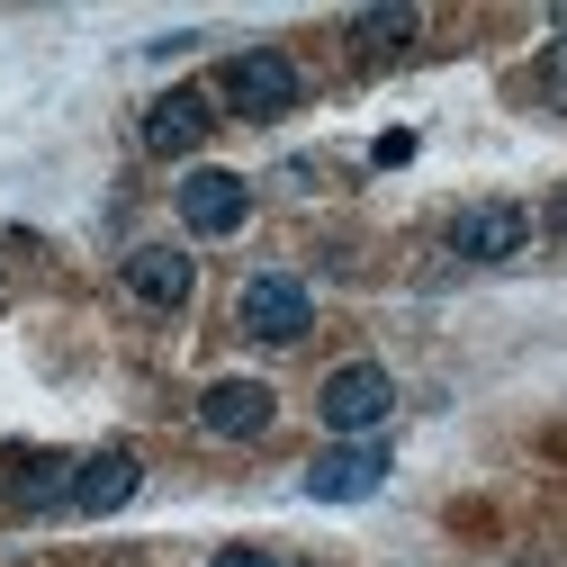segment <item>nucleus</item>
<instances>
[{"label": "nucleus", "mask_w": 567, "mask_h": 567, "mask_svg": "<svg viewBox=\"0 0 567 567\" xmlns=\"http://www.w3.org/2000/svg\"><path fill=\"white\" fill-rule=\"evenodd\" d=\"M235 324L244 342H270V351H289L316 333V298H307V279L298 270H252L244 279V298H235Z\"/></svg>", "instance_id": "1"}, {"label": "nucleus", "mask_w": 567, "mask_h": 567, "mask_svg": "<svg viewBox=\"0 0 567 567\" xmlns=\"http://www.w3.org/2000/svg\"><path fill=\"white\" fill-rule=\"evenodd\" d=\"M316 414H324L333 442H379V423L396 414V379H388L379 361H351V370H333V379L316 388Z\"/></svg>", "instance_id": "2"}, {"label": "nucleus", "mask_w": 567, "mask_h": 567, "mask_svg": "<svg viewBox=\"0 0 567 567\" xmlns=\"http://www.w3.org/2000/svg\"><path fill=\"white\" fill-rule=\"evenodd\" d=\"M298 100H307V73H298V54H279V45L226 54V109H244V117H289Z\"/></svg>", "instance_id": "3"}, {"label": "nucleus", "mask_w": 567, "mask_h": 567, "mask_svg": "<svg viewBox=\"0 0 567 567\" xmlns=\"http://www.w3.org/2000/svg\"><path fill=\"white\" fill-rule=\"evenodd\" d=\"M388 486V442H333L307 460V495L316 505H361V495Z\"/></svg>", "instance_id": "4"}, {"label": "nucleus", "mask_w": 567, "mask_h": 567, "mask_svg": "<svg viewBox=\"0 0 567 567\" xmlns=\"http://www.w3.org/2000/svg\"><path fill=\"white\" fill-rule=\"evenodd\" d=\"M523 244H532V217H523L514 198H477V207L451 217V252L460 261H514Z\"/></svg>", "instance_id": "5"}, {"label": "nucleus", "mask_w": 567, "mask_h": 567, "mask_svg": "<svg viewBox=\"0 0 567 567\" xmlns=\"http://www.w3.org/2000/svg\"><path fill=\"white\" fill-rule=\"evenodd\" d=\"M189 289H198V261H189L181 244H135V252H126V298H135V307L172 316V307H189Z\"/></svg>", "instance_id": "6"}, {"label": "nucleus", "mask_w": 567, "mask_h": 567, "mask_svg": "<svg viewBox=\"0 0 567 567\" xmlns=\"http://www.w3.org/2000/svg\"><path fill=\"white\" fill-rule=\"evenodd\" d=\"M207 135H217V109H207V91H163L154 109H145V154H163V163H181V154H198Z\"/></svg>", "instance_id": "7"}, {"label": "nucleus", "mask_w": 567, "mask_h": 567, "mask_svg": "<svg viewBox=\"0 0 567 567\" xmlns=\"http://www.w3.org/2000/svg\"><path fill=\"white\" fill-rule=\"evenodd\" d=\"M270 414H279V396H270L261 379H217V388L198 396V423H207L217 442H261Z\"/></svg>", "instance_id": "8"}, {"label": "nucleus", "mask_w": 567, "mask_h": 567, "mask_svg": "<svg viewBox=\"0 0 567 567\" xmlns=\"http://www.w3.org/2000/svg\"><path fill=\"white\" fill-rule=\"evenodd\" d=\"M73 495V460L63 451H10L0 460V505L10 514H45V505H63Z\"/></svg>", "instance_id": "9"}, {"label": "nucleus", "mask_w": 567, "mask_h": 567, "mask_svg": "<svg viewBox=\"0 0 567 567\" xmlns=\"http://www.w3.org/2000/svg\"><path fill=\"white\" fill-rule=\"evenodd\" d=\"M244 217H252V189L235 172H189L181 181V226L189 235H235Z\"/></svg>", "instance_id": "10"}, {"label": "nucleus", "mask_w": 567, "mask_h": 567, "mask_svg": "<svg viewBox=\"0 0 567 567\" xmlns=\"http://www.w3.org/2000/svg\"><path fill=\"white\" fill-rule=\"evenodd\" d=\"M135 486H145L135 451H91V460H73V495H63V505H73V514H117Z\"/></svg>", "instance_id": "11"}, {"label": "nucleus", "mask_w": 567, "mask_h": 567, "mask_svg": "<svg viewBox=\"0 0 567 567\" xmlns=\"http://www.w3.org/2000/svg\"><path fill=\"white\" fill-rule=\"evenodd\" d=\"M423 37V10H361L351 19V54H405Z\"/></svg>", "instance_id": "12"}, {"label": "nucleus", "mask_w": 567, "mask_h": 567, "mask_svg": "<svg viewBox=\"0 0 567 567\" xmlns=\"http://www.w3.org/2000/svg\"><path fill=\"white\" fill-rule=\"evenodd\" d=\"M540 100L567 117V37H549V45H540Z\"/></svg>", "instance_id": "13"}, {"label": "nucleus", "mask_w": 567, "mask_h": 567, "mask_svg": "<svg viewBox=\"0 0 567 567\" xmlns=\"http://www.w3.org/2000/svg\"><path fill=\"white\" fill-rule=\"evenodd\" d=\"M207 567H279V558H270V549H244V540H235V549H217Z\"/></svg>", "instance_id": "14"}, {"label": "nucleus", "mask_w": 567, "mask_h": 567, "mask_svg": "<svg viewBox=\"0 0 567 567\" xmlns=\"http://www.w3.org/2000/svg\"><path fill=\"white\" fill-rule=\"evenodd\" d=\"M549 235H567V189H558V198H549Z\"/></svg>", "instance_id": "15"}, {"label": "nucleus", "mask_w": 567, "mask_h": 567, "mask_svg": "<svg viewBox=\"0 0 567 567\" xmlns=\"http://www.w3.org/2000/svg\"><path fill=\"white\" fill-rule=\"evenodd\" d=\"M558 28H567V10H558Z\"/></svg>", "instance_id": "16"}]
</instances>
